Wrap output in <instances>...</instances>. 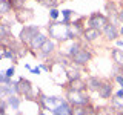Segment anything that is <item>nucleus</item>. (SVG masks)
I'll use <instances>...</instances> for the list:
<instances>
[{
  "label": "nucleus",
  "instance_id": "nucleus-34",
  "mask_svg": "<svg viewBox=\"0 0 123 115\" xmlns=\"http://www.w3.org/2000/svg\"><path fill=\"white\" fill-rule=\"evenodd\" d=\"M122 74H123V71H122Z\"/></svg>",
  "mask_w": 123,
  "mask_h": 115
},
{
  "label": "nucleus",
  "instance_id": "nucleus-7",
  "mask_svg": "<svg viewBox=\"0 0 123 115\" xmlns=\"http://www.w3.org/2000/svg\"><path fill=\"white\" fill-rule=\"evenodd\" d=\"M98 95L102 98H111V94H112V84L109 81H103L98 87Z\"/></svg>",
  "mask_w": 123,
  "mask_h": 115
},
{
  "label": "nucleus",
  "instance_id": "nucleus-27",
  "mask_svg": "<svg viewBox=\"0 0 123 115\" xmlns=\"http://www.w3.org/2000/svg\"><path fill=\"white\" fill-rule=\"evenodd\" d=\"M117 18H118V20H120V22L123 23V9H122V11H118V12H117Z\"/></svg>",
  "mask_w": 123,
  "mask_h": 115
},
{
  "label": "nucleus",
  "instance_id": "nucleus-23",
  "mask_svg": "<svg viewBox=\"0 0 123 115\" xmlns=\"http://www.w3.org/2000/svg\"><path fill=\"white\" fill-rule=\"evenodd\" d=\"M49 17H51L52 20H55V18H59V11H57L55 8H52V9L49 11Z\"/></svg>",
  "mask_w": 123,
  "mask_h": 115
},
{
  "label": "nucleus",
  "instance_id": "nucleus-13",
  "mask_svg": "<svg viewBox=\"0 0 123 115\" xmlns=\"http://www.w3.org/2000/svg\"><path fill=\"white\" fill-rule=\"evenodd\" d=\"M100 84H102V80H100L98 77H89V78L86 80V87L89 91H98Z\"/></svg>",
  "mask_w": 123,
  "mask_h": 115
},
{
  "label": "nucleus",
  "instance_id": "nucleus-35",
  "mask_svg": "<svg viewBox=\"0 0 123 115\" xmlns=\"http://www.w3.org/2000/svg\"><path fill=\"white\" fill-rule=\"evenodd\" d=\"M0 15H2V14H0Z\"/></svg>",
  "mask_w": 123,
  "mask_h": 115
},
{
  "label": "nucleus",
  "instance_id": "nucleus-2",
  "mask_svg": "<svg viewBox=\"0 0 123 115\" xmlns=\"http://www.w3.org/2000/svg\"><path fill=\"white\" fill-rule=\"evenodd\" d=\"M88 25H89V28H94V29H97V31L102 32V31L109 25V22H108L106 15H103L100 12H94L89 17V20H88Z\"/></svg>",
  "mask_w": 123,
  "mask_h": 115
},
{
  "label": "nucleus",
  "instance_id": "nucleus-28",
  "mask_svg": "<svg viewBox=\"0 0 123 115\" xmlns=\"http://www.w3.org/2000/svg\"><path fill=\"white\" fill-rule=\"evenodd\" d=\"M115 97H123V87H122L120 91H117V92H115Z\"/></svg>",
  "mask_w": 123,
  "mask_h": 115
},
{
  "label": "nucleus",
  "instance_id": "nucleus-19",
  "mask_svg": "<svg viewBox=\"0 0 123 115\" xmlns=\"http://www.w3.org/2000/svg\"><path fill=\"white\" fill-rule=\"evenodd\" d=\"M112 107L117 110L123 109V97H114L112 98Z\"/></svg>",
  "mask_w": 123,
  "mask_h": 115
},
{
  "label": "nucleus",
  "instance_id": "nucleus-29",
  "mask_svg": "<svg viewBox=\"0 0 123 115\" xmlns=\"http://www.w3.org/2000/svg\"><path fill=\"white\" fill-rule=\"evenodd\" d=\"M31 72H32V74H40V68H34V69H31Z\"/></svg>",
  "mask_w": 123,
  "mask_h": 115
},
{
  "label": "nucleus",
  "instance_id": "nucleus-15",
  "mask_svg": "<svg viewBox=\"0 0 123 115\" xmlns=\"http://www.w3.org/2000/svg\"><path fill=\"white\" fill-rule=\"evenodd\" d=\"M54 48H55V43H54L52 40H46L43 43V46L40 48V54L46 57V55H49V54L54 51Z\"/></svg>",
  "mask_w": 123,
  "mask_h": 115
},
{
  "label": "nucleus",
  "instance_id": "nucleus-12",
  "mask_svg": "<svg viewBox=\"0 0 123 115\" xmlns=\"http://www.w3.org/2000/svg\"><path fill=\"white\" fill-rule=\"evenodd\" d=\"M97 37H100V31L94 29V28H88L86 31H83V38L86 41H94Z\"/></svg>",
  "mask_w": 123,
  "mask_h": 115
},
{
  "label": "nucleus",
  "instance_id": "nucleus-33",
  "mask_svg": "<svg viewBox=\"0 0 123 115\" xmlns=\"http://www.w3.org/2000/svg\"><path fill=\"white\" fill-rule=\"evenodd\" d=\"M38 115H45V114H43V112H40V114H38Z\"/></svg>",
  "mask_w": 123,
  "mask_h": 115
},
{
  "label": "nucleus",
  "instance_id": "nucleus-5",
  "mask_svg": "<svg viewBox=\"0 0 123 115\" xmlns=\"http://www.w3.org/2000/svg\"><path fill=\"white\" fill-rule=\"evenodd\" d=\"M91 58H92L91 52L86 51V49H80L77 54H74V55H72V61H74L75 64H86Z\"/></svg>",
  "mask_w": 123,
  "mask_h": 115
},
{
  "label": "nucleus",
  "instance_id": "nucleus-4",
  "mask_svg": "<svg viewBox=\"0 0 123 115\" xmlns=\"http://www.w3.org/2000/svg\"><path fill=\"white\" fill-rule=\"evenodd\" d=\"M37 34H38V26H25V28L22 29V32H20V40H22V43L29 45L31 40H32V38L36 37Z\"/></svg>",
  "mask_w": 123,
  "mask_h": 115
},
{
  "label": "nucleus",
  "instance_id": "nucleus-10",
  "mask_svg": "<svg viewBox=\"0 0 123 115\" xmlns=\"http://www.w3.org/2000/svg\"><path fill=\"white\" fill-rule=\"evenodd\" d=\"M103 34H105V37L108 40H115V38L118 37V31H117V26L115 25H108L105 29H103Z\"/></svg>",
  "mask_w": 123,
  "mask_h": 115
},
{
  "label": "nucleus",
  "instance_id": "nucleus-3",
  "mask_svg": "<svg viewBox=\"0 0 123 115\" xmlns=\"http://www.w3.org/2000/svg\"><path fill=\"white\" fill-rule=\"evenodd\" d=\"M12 86L15 87L17 94L20 95H25V97H31L32 95V86H31V81L26 78H20L18 81L12 83Z\"/></svg>",
  "mask_w": 123,
  "mask_h": 115
},
{
  "label": "nucleus",
  "instance_id": "nucleus-30",
  "mask_svg": "<svg viewBox=\"0 0 123 115\" xmlns=\"http://www.w3.org/2000/svg\"><path fill=\"white\" fill-rule=\"evenodd\" d=\"M117 46H123V41L122 40H117Z\"/></svg>",
  "mask_w": 123,
  "mask_h": 115
},
{
  "label": "nucleus",
  "instance_id": "nucleus-8",
  "mask_svg": "<svg viewBox=\"0 0 123 115\" xmlns=\"http://www.w3.org/2000/svg\"><path fill=\"white\" fill-rule=\"evenodd\" d=\"M46 40H48V38H46V35H43V34H40V32H38L37 35L34 37L32 40H31V43H29L31 49H34V51H37V49H40L42 46H43V43H45Z\"/></svg>",
  "mask_w": 123,
  "mask_h": 115
},
{
  "label": "nucleus",
  "instance_id": "nucleus-14",
  "mask_svg": "<svg viewBox=\"0 0 123 115\" xmlns=\"http://www.w3.org/2000/svg\"><path fill=\"white\" fill-rule=\"evenodd\" d=\"M111 55H112V60L115 61V63H117L118 66L123 68V49L112 48V51H111Z\"/></svg>",
  "mask_w": 123,
  "mask_h": 115
},
{
  "label": "nucleus",
  "instance_id": "nucleus-9",
  "mask_svg": "<svg viewBox=\"0 0 123 115\" xmlns=\"http://www.w3.org/2000/svg\"><path fill=\"white\" fill-rule=\"evenodd\" d=\"M32 17H34V14H32V11H31V9H18V12H15V18H17L20 23L28 22Z\"/></svg>",
  "mask_w": 123,
  "mask_h": 115
},
{
  "label": "nucleus",
  "instance_id": "nucleus-26",
  "mask_svg": "<svg viewBox=\"0 0 123 115\" xmlns=\"http://www.w3.org/2000/svg\"><path fill=\"white\" fill-rule=\"evenodd\" d=\"M115 80H117V83L123 87V74H117L115 75Z\"/></svg>",
  "mask_w": 123,
  "mask_h": 115
},
{
  "label": "nucleus",
  "instance_id": "nucleus-21",
  "mask_svg": "<svg viewBox=\"0 0 123 115\" xmlns=\"http://www.w3.org/2000/svg\"><path fill=\"white\" fill-rule=\"evenodd\" d=\"M69 49H71V51H69V55L72 57L74 54H77V52H79V51H80L82 48H80V45H79V43H72V46H71Z\"/></svg>",
  "mask_w": 123,
  "mask_h": 115
},
{
  "label": "nucleus",
  "instance_id": "nucleus-1",
  "mask_svg": "<svg viewBox=\"0 0 123 115\" xmlns=\"http://www.w3.org/2000/svg\"><path fill=\"white\" fill-rule=\"evenodd\" d=\"M68 103L72 106H88L89 104V97L83 92H75V91H68L66 94Z\"/></svg>",
  "mask_w": 123,
  "mask_h": 115
},
{
  "label": "nucleus",
  "instance_id": "nucleus-17",
  "mask_svg": "<svg viewBox=\"0 0 123 115\" xmlns=\"http://www.w3.org/2000/svg\"><path fill=\"white\" fill-rule=\"evenodd\" d=\"M8 104L12 106V109H18V106H20V98L15 97V95H9V97H8Z\"/></svg>",
  "mask_w": 123,
  "mask_h": 115
},
{
  "label": "nucleus",
  "instance_id": "nucleus-18",
  "mask_svg": "<svg viewBox=\"0 0 123 115\" xmlns=\"http://www.w3.org/2000/svg\"><path fill=\"white\" fill-rule=\"evenodd\" d=\"M86 114H88L86 106H74L71 110V115H86Z\"/></svg>",
  "mask_w": 123,
  "mask_h": 115
},
{
  "label": "nucleus",
  "instance_id": "nucleus-22",
  "mask_svg": "<svg viewBox=\"0 0 123 115\" xmlns=\"http://www.w3.org/2000/svg\"><path fill=\"white\" fill-rule=\"evenodd\" d=\"M9 80H11V78H8L5 74H2V72H0V83H2V84H9V83H11Z\"/></svg>",
  "mask_w": 123,
  "mask_h": 115
},
{
  "label": "nucleus",
  "instance_id": "nucleus-20",
  "mask_svg": "<svg viewBox=\"0 0 123 115\" xmlns=\"http://www.w3.org/2000/svg\"><path fill=\"white\" fill-rule=\"evenodd\" d=\"M38 2L42 3V5H45V6H48V8H55L57 5H59V2L57 0H38Z\"/></svg>",
  "mask_w": 123,
  "mask_h": 115
},
{
  "label": "nucleus",
  "instance_id": "nucleus-6",
  "mask_svg": "<svg viewBox=\"0 0 123 115\" xmlns=\"http://www.w3.org/2000/svg\"><path fill=\"white\" fill-rule=\"evenodd\" d=\"M71 110H72V107L69 103L62 101L60 104H57L52 109V115H71Z\"/></svg>",
  "mask_w": 123,
  "mask_h": 115
},
{
  "label": "nucleus",
  "instance_id": "nucleus-16",
  "mask_svg": "<svg viewBox=\"0 0 123 115\" xmlns=\"http://www.w3.org/2000/svg\"><path fill=\"white\" fill-rule=\"evenodd\" d=\"M12 9V3L9 0H0V14H8Z\"/></svg>",
  "mask_w": 123,
  "mask_h": 115
},
{
  "label": "nucleus",
  "instance_id": "nucleus-11",
  "mask_svg": "<svg viewBox=\"0 0 123 115\" xmlns=\"http://www.w3.org/2000/svg\"><path fill=\"white\" fill-rule=\"evenodd\" d=\"M85 89H86V81H83V80L77 78V80H72V81H69V91L83 92Z\"/></svg>",
  "mask_w": 123,
  "mask_h": 115
},
{
  "label": "nucleus",
  "instance_id": "nucleus-31",
  "mask_svg": "<svg viewBox=\"0 0 123 115\" xmlns=\"http://www.w3.org/2000/svg\"><path fill=\"white\" fill-rule=\"evenodd\" d=\"M0 115H6V112H5V109H0Z\"/></svg>",
  "mask_w": 123,
  "mask_h": 115
},
{
  "label": "nucleus",
  "instance_id": "nucleus-24",
  "mask_svg": "<svg viewBox=\"0 0 123 115\" xmlns=\"http://www.w3.org/2000/svg\"><path fill=\"white\" fill-rule=\"evenodd\" d=\"M14 72H15V69H14V66H11V68H9V69H8V71L5 72V75L8 77V78H11V77L14 75Z\"/></svg>",
  "mask_w": 123,
  "mask_h": 115
},
{
  "label": "nucleus",
  "instance_id": "nucleus-32",
  "mask_svg": "<svg viewBox=\"0 0 123 115\" xmlns=\"http://www.w3.org/2000/svg\"><path fill=\"white\" fill-rule=\"evenodd\" d=\"M120 34L123 35V23H122V29H120Z\"/></svg>",
  "mask_w": 123,
  "mask_h": 115
},
{
  "label": "nucleus",
  "instance_id": "nucleus-25",
  "mask_svg": "<svg viewBox=\"0 0 123 115\" xmlns=\"http://www.w3.org/2000/svg\"><path fill=\"white\" fill-rule=\"evenodd\" d=\"M62 15H63L65 18H69L72 15V11L71 9H65V11H62Z\"/></svg>",
  "mask_w": 123,
  "mask_h": 115
}]
</instances>
